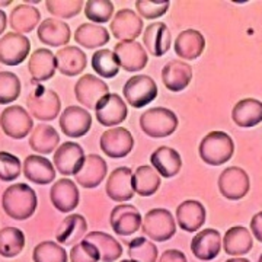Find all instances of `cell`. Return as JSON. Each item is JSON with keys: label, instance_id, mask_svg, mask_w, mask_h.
<instances>
[{"label": "cell", "instance_id": "6da1fadb", "mask_svg": "<svg viewBox=\"0 0 262 262\" xmlns=\"http://www.w3.org/2000/svg\"><path fill=\"white\" fill-rule=\"evenodd\" d=\"M37 194L27 184H13L2 195V207L13 220H27L37 210Z\"/></svg>", "mask_w": 262, "mask_h": 262}, {"label": "cell", "instance_id": "7a4b0ae2", "mask_svg": "<svg viewBox=\"0 0 262 262\" xmlns=\"http://www.w3.org/2000/svg\"><path fill=\"white\" fill-rule=\"evenodd\" d=\"M234 151V143L232 137L225 131H211L200 143L198 153L204 163L210 166L225 165L232 159Z\"/></svg>", "mask_w": 262, "mask_h": 262}, {"label": "cell", "instance_id": "3957f363", "mask_svg": "<svg viewBox=\"0 0 262 262\" xmlns=\"http://www.w3.org/2000/svg\"><path fill=\"white\" fill-rule=\"evenodd\" d=\"M140 127L146 136L151 139H165L178 127V117L173 111L163 106L150 108L140 117Z\"/></svg>", "mask_w": 262, "mask_h": 262}, {"label": "cell", "instance_id": "277c9868", "mask_svg": "<svg viewBox=\"0 0 262 262\" xmlns=\"http://www.w3.org/2000/svg\"><path fill=\"white\" fill-rule=\"evenodd\" d=\"M29 113L39 121H53L61 110L58 95L44 86H37L27 98Z\"/></svg>", "mask_w": 262, "mask_h": 262}, {"label": "cell", "instance_id": "5b68a950", "mask_svg": "<svg viewBox=\"0 0 262 262\" xmlns=\"http://www.w3.org/2000/svg\"><path fill=\"white\" fill-rule=\"evenodd\" d=\"M141 229L155 242H166L177 232V223L166 208H153L143 217Z\"/></svg>", "mask_w": 262, "mask_h": 262}, {"label": "cell", "instance_id": "8992f818", "mask_svg": "<svg viewBox=\"0 0 262 262\" xmlns=\"http://www.w3.org/2000/svg\"><path fill=\"white\" fill-rule=\"evenodd\" d=\"M158 84L155 80L146 75H137L130 77L122 89L125 101L133 108H143L153 102L158 96Z\"/></svg>", "mask_w": 262, "mask_h": 262}, {"label": "cell", "instance_id": "52a82bcc", "mask_svg": "<svg viewBox=\"0 0 262 262\" xmlns=\"http://www.w3.org/2000/svg\"><path fill=\"white\" fill-rule=\"evenodd\" d=\"M0 127L3 133L10 139H25L29 131L34 128V121L29 113L19 106V105H10L0 115Z\"/></svg>", "mask_w": 262, "mask_h": 262}, {"label": "cell", "instance_id": "ba28073f", "mask_svg": "<svg viewBox=\"0 0 262 262\" xmlns=\"http://www.w3.org/2000/svg\"><path fill=\"white\" fill-rule=\"evenodd\" d=\"M75 95L76 99L88 110H96L98 103L110 95V88L102 79L94 75H84L76 82Z\"/></svg>", "mask_w": 262, "mask_h": 262}, {"label": "cell", "instance_id": "9c48e42d", "mask_svg": "<svg viewBox=\"0 0 262 262\" xmlns=\"http://www.w3.org/2000/svg\"><path fill=\"white\" fill-rule=\"evenodd\" d=\"M249 187H251L249 177L242 168L237 166L226 168L219 177V189L222 195L227 200L232 201L242 200L249 192Z\"/></svg>", "mask_w": 262, "mask_h": 262}, {"label": "cell", "instance_id": "30bf717a", "mask_svg": "<svg viewBox=\"0 0 262 262\" xmlns=\"http://www.w3.org/2000/svg\"><path fill=\"white\" fill-rule=\"evenodd\" d=\"M99 144H101V150L108 158L121 159L131 153L134 147V137L127 128L114 127L102 133Z\"/></svg>", "mask_w": 262, "mask_h": 262}, {"label": "cell", "instance_id": "8fae6325", "mask_svg": "<svg viewBox=\"0 0 262 262\" xmlns=\"http://www.w3.org/2000/svg\"><path fill=\"white\" fill-rule=\"evenodd\" d=\"M31 41L28 37L8 32L0 38V63L6 66H18L29 56Z\"/></svg>", "mask_w": 262, "mask_h": 262}, {"label": "cell", "instance_id": "7c38bea8", "mask_svg": "<svg viewBox=\"0 0 262 262\" xmlns=\"http://www.w3.org/2000/svg\"><path fill=\"white\" fill-rule=\"evenodd\" d=\"M84 150L75 141H66L54 151L56 169L64 177L77 175L84 163Z\"/></svg>", "mask_w": 262, "mask_h": 262}, {"label": "cell", "instance_id": "4fadbf2b", "mask_svg": "<svg viewBox=\"0 0 262 262\" xmlns=\"http://www.w3.org/2000/svg\"><path fill=\"white\" fill-rule=\"evenodd\" d=\"M92 127V115L82 106H67L60 115V128L67 137L77 139L88 134Z\"/></svg>", "mask_w": 262, "mask_h": 262}, {"label": "cell", "instance_id": "5bb4252c", "mask_svg": "<svg viewBox=\"0 0 262 262\" xmlns=\"http://www.w3.org/2000/svg\"><path fill=\"white\" fill-rule=\"evenodd\" d=\"M114 53L118 58L120 66L125 72H130V73L143 70L149 61V56L146 50L137 41H121L115 44Z\"/></svg>", "mask_w": 262, "mask_h": 262}, {"label": "cell", "instance_id": "9a60e30c", "mask_svg": "<svg viewBox=\"0 0 262 262\" xmlns=\"http://www.w3.org/2000/svg\"><path fill=\"white\" fill-rule=\"evenodd\" d=\"M110 223L118 236H130L134 234L143 225V217L140 211L131 204H118L114 207Z\"/></svg>", "mask_w": 262, "mask_h": 262}, {"label": "cell", "instance_id": "2e32d148", "mask_svg": "<svg viewBox=\"0 0 262 262\" xmlns=\"http://www.w3.org/2000/svg\"><path fill=\"white\" fill-rule=\"evenodd\" d=\"M96 120L103 127H113L125 121L128 110L122 98L117 94H110L96 106Z\"/></svg>", "mask_w": 262, "mask_h": 262}, {"label": "cell", "instance_id": "e0dca14e", "mask_svg": "<svg viewBox=\"0 0 262 262\" xmlns=\"http://www.w3.org/2000/svg\"><path fill=\"white\" fill-rule=\"evenodd\" d=\"M143 31V20L131 9H121L111 20L113 37L121 41H136Z\"/></svg>", "mask_w": 262, "mask_h": 262}, {"label": "cell", "instance_id": "ac0fdd59", "mask_svg": "<svg viewBox=\"0 0 262 262\" xmlns=\"http://www.w3.org/2000/svg\"><path fill=\"white\" fill-rule=\"evenodd\" d=\"M222 234L214 229L201 230L191 242V251L200 261H213L222 251Z\"/></svg>", "mask_w": 262, "mask_h": 262}, {"label": "cell", "instance_id": "d6986e66", "mask_svg": "<svg viewBox=\"0 0 262 262\" xmlns=\"http://www.w3.org/2000/svg\"><path fill=\"white\" fill-rule=\"evenodd\" d=\"M50 200L53 206L61 213H70L79 206L80 194L72 179H58L50 189Z\"/></svg>", "mask_w": 262, "mask_h": 262}, {"label": "cell", "instance_id": "ffe728a7", "mask_svg": "<svg viewBox=\"0 0 262 262\" xmlns=\"http://www.w3.org/2000/svg\"><path fill=\"white\" fill-rule=\"evenodd\" d=\"M106 194L108 196L117 201L124 203L130 201L134 196V188H133V170L127 166L117 168L111 172L110 178L106 181Z\"/></svg>", "mask_w": 262, "mask_h": 262}, {"label": "cell", "instance_id": "44dd1931", "mask_svg": "<svg viewBox=\"0 0 262 262\" xmlns=\"http://www.w3.org/2000/svg\"><path fill=\"white\" fill-rule=\"evenodd\" d=\"M28 70L32 80L38 83L53 79L57 70L56 54L48 48H38L29 56Z\"/></svg>", "mask_w": 262, "mask_h": 262}, {"label": "cell", "instance_id": "7402d4cb", "mask_svg": "<svg viewBox=\"0 0 262 262\" xmlns=\"http://www.w3.org/2000/svg\"><path fill=\"white\" fill-rule=\"evenodd\" d=\"M206 208L196 200H187L177 207V222L185 232H196L206 223Z\"/></svg>", "mask_w": 262, "mask_h": 262}, {"label": "cell", "instance_id": "603a6c76", "mask_svg": "<svg viewBox=\"0 0 262 262\" xmlns=\"http://www.w3.org/2000/svg\"><path fill=\"white\" fill-rule=\"evenodd\" d=\"M162 80L170 92H181L191 83L192 69L181 60H170L162 69Z\"/></svg>", "mask_w": 262, "mask_h": 262}, {"label": "cell", "instance_id": "cb8c5ba5", "mask_svg": "<svg viewBox=\"0 0 262 262\" xmlns=\"http://www.w3.org/2000/svg\"><path fill=\"white\" fill-rule=\"evenodd\" d=\"M24 175L32 184L47 185L56 178V169L46 158L39 155H29L24 160Z\"/></svg>", "mask_w": 262, "mask_h": 262}, {"label": "cell", "instance_id": "d4e9b609", "mask_svg": "<svg viewBox=\"0 0 262 262\" xmlns=\"http://www.w3.org/2000/svg\"><path fill=\"white\" fill-rule=\"evenodd\" d=\"M143 44L151 56H165L170 48L172 38L166 24L163 22H153L146 28L143 34Z\"/></svg>", "mask_w": 262, "mask_h": 262}, {"label": "cell", "instance_id": "484cf974", "mask_svg": "<svg viewBox=\"0 0 262 262\" xmlns=\"http://www.w3.org/2000/svg\"><path fill=\"white\" fill-rule=\"evenodd\" d=\"M38 39L50 47L66 46L70 41V27L64 20L48 18L44 19L37 31Z\"/></svg>", "mask_w": 262, "mask_h": 262}, {"label": "cell", "instance_id": "4316f807", "mask_svg": "<svg viewBox=\"0 0 262 262\" xmlns=\"http://www.w3.org/2000/svg\"><path fill=\"white\" fill-rule=\"evenodd\" d=\"M151 166L156 169V172L163 178H173L178 175L182 168V159L181 155L175 149L162 146L158 147L150 156Z\"/></svg>", "mask_w": 262, "mask_h": 262}, {"label": "cell", "instance_id": "83f0119b", "mask_svg": "<svg viewBox=\"0 0 262 262\" xmlns=\"http://www.w3.org/2000/svg\"><path fill=\"white\" fill-rule=\"evenodd\" d=\"M108 172L106 162L98 156V155H89L86 159L82 169L76 175V182L83 188H96L102 182Z\"/></svg>", "mask_w": 262, "mask_h": 262}, {"label": "cell", "instance_id": "f1b7e54d", "mask_svg": "<svg viewBox=\"0 0 262 262\" xmlns=\"http://www.w3.org/2000/svg\"><path fill=\"white\" fill-rule=\"evenodd\" d=\"M175 53L184 60H195L206 48V38L196 29H185L175 39Z\"/></svg>", "mask_w": 262, "mask_h": 262}, {"label": "cell", "instance_id": "f546056e", "mask_svg": "<svg viewBox=\"0 0 262 262\" xmlns=\"http://www.w3.org/2000/svg\"><path fill=\"white\" fill-rule=\"evenodd\" d=\"M57 70L64 76L80 75L88 64L86 54L79 47L66 46L56 54Z\"/></svg>", "mask_w": 262, "mask_h": 262}, {"label": "cell", "instance_id": "4dcf8cb0", "mask_svg": "<svg viewBox=\"0 0 262 262\" xmlns=\"http://www.w3.org/2000/svg\"><path fill=\"white\" fill-rule=\"evenodd\" d=\"M223 248L227 255L232 256H244L251 252L253 248V237L251 230L244 226H234L226 232L223 237Z\"/></svg>", "mask_w": 262, "mask_h": 262}, {"label": "cell", "instance_id": "1f68e13d", "mask_svg": "<svg viewBox=\"0 0 262 262\" xmlns=\"http://www.w3.org/2000/svg\"><path fill=\"white\" fill-rule=\"evenodd\" d=\"M88 232V222L82 214H70L60 223L56 233V241L63 245L75 246Z\"/></svg>", "mask_w": 262, "mask_h": 262}, {"label": "cell", "instance_id": "d6a6232c", "mask_svg": "<svg viewBox=\"0 0 262 262\" xmlns=\"http://www.w3.org/2000/svg\"><path fill=\"white\" fill-rule=\"evenodd\" d=\"M232 118L236 125L249 128L262 122V102L253 98H246L236 103L232 111Z\"/></svg>", "mask_w": 262, "mask_h": 262}, {"label": "cell", "instance_id": "836d02e7", "mask_svg": "<svg viewBox=\"0 0 262 262\" xmlns=\"http://www.w3.org/2000/svg\"><path fill=\"white\" fill-rule=\"evenodd\" d=\"M41 20V13L37 8L31 5H18L12 9L9 16V25L16 34H28L37 28Z\"/></svg>", "mask_w": 262, "mask_h": 262}, {"label": "cell", "instance_id": "e575fe53", "mask_svg": "<svg viewBox=\"0 0 262 262\" xmlns=\"http://www.w3.org/2000/svg\"><path fill=\"white\" fill-rule=\"evenodd\" d=\"M84 241L96 246L102 262H114L122 255L121 244L105 232H91L84 236Z\"/></svg>", "mask_w": 262, "mask_h": 262}, {"label": "cell", "instance_id": "d590c367", "mask_svg": "<svg viewBox=\"0 0 262 262\" xmlns=\"http://www.w3.org/2000/svg\"><path fill=\"white\" fill-rule=\"evenodd\" d=\"M60 143V136L54 127L39 124L37 125L31 137H29V146L31 149L41 155H50L53 150H57V146Z\"/></svg>", "mask_w": 262, "mask_h": 262}, {"label": "cell", "instance_id": "8d00e7d4", "mask_svg": "<svg viewBox=\"0 0 262 262\" xmlns=\"http://www.w3.org/2000/svg\"><path fill=\"white\" fill-rule=\"evenodd\" d=\"M160 175L153 166L143 165L133 173V188L134 192L141 196H150L158 192L160 188Z\"/></svg>", "mask_w": 262, "mask_h": 262}, {"label": "cell", "instance_id": "74e56055", "mask_svg": "<svg viewBox=\"0 0 262 262\" xmlns=\"http://www.w3.org/2000/svg\"><path fill=\"white\" fill-rule=\"evenodd\" d=\"M75 41L76 44H80L82 47L94 50V48H99L108 44L110 32L96 24H82L76 29Z\"/></svg>", "mask_w": 262, "mask_h": 262}, {"label": "cell", "instance_id": "f35d334b", "mask_svg": "<svg viewBox=\"0 0 262 262\" xmlns=\"http://www.w3.org/2000/svg\"><path fill=\"white\" fill-rule=\"evenodd\" d=\"M25 246V234L16 227H5L0 230V256L15 258Z\"/></svg>", "mask_w": 262, "mask_h": 262}, {"label": "cell", "instance_id": "ab89813d", "mask_svg": "<svg viewBox=\"0 0 262 262\" xmlns=\"http://www.w3.org/2000/svg\"><path fill=\"white\" fill-rule=\"evenodd\" d=\"M92 67L98 75L103 77V79H111L115 77L120 72V63H118V58L115 56V53L111 50H98L92 56Z\"/></svg>", "mask_w": 262, "mask_h": 262}, {"label": "cell", "instance_id": "60d3db41", "mask_svg": "<svg viewBox=\"0 0 262 262\" xmlns=\"http://www.w3.org/2000/svg\"><path fill=\"white\" fill-rule=\"evenodd\" d=\"M34 262H67V252L61 245L53 241H44L34 248Z\"/></svg>", "mask_w": 262, "mask_h": 262}, {"label": "cell", "instance_id": "b9f144b4", "mask_svg": "<svg viewBox=\"0 0 262 262\" xmlns=\"http://www.w3.org/2000/svg\"><path fill=\"white\" fill-rule=\"evenodd\" d=\"M128 255L136 262H156L158 248L146 237H136L128 244Z\"/></svg>", "mask_w": 262, "mask_h": 262}, {"label": "cell", "instance_id": "7bdbcfd3", "mask_svg": "<svg viewBox=\"0 0 262 262\" xmlns=\"http://www.w3.org/2000/svg\"><path fill=\"white\" fill-rule=\"evenodd\" d=\"M84 15L96 25L105 24L113 18L114 5L110 0H89L84 5Z\"/></svg>", "mask_w": 262, "mask_h": 262}, {"label": "cell", "instance_id": "ee69618b", "mask_svg": "<svg viewBox=\"0 0 262 262\" xmlns=\"http://www.w3.org/2000/svg\"><path fill=\"white\" fill-rule=\"evenodd\" d=\"M20 95V80L12 72H0V105L15 102Z\"/></svg>", "mask_w": 262, "mask_h": 262}, {"label": "cell", "instance_id": "f6af8a7d", "mask_svg": "<svg viewBox=\"0 0 262 262\" xmlns=\"http://www.w3.org/2000/svg\"><path fill=\"white\" fill-rule=\"evenodd\" d=\"M47 10L54 15L57 18L70 19L73 16H77L82 8H83V2L80 0H48L46 2Z\"/></svg>", "mask_w": 262, "mask_h": 262}, {"label": "cell", "instance_id": "bcb514c9", "mask_svg": "<svg viewBox=\"0 0 262 262\" xmlns=\"http://www.w3.org/2000/svg\"><path fill=\"white\" fill-rule=\"evenodd\" d=\"M20 175V160L8 151H0V181L12 182Z\"/></svg>", "mask_w": 262, "mask_h": 262}, {"label": "cell", "instance_id": "7dc6e473", "mask_svg": "<svg viewBox=\"0 0 262 262\" xmlns=\"http://www.w3.org/2000/svg\"><path fill=\"white\" fill-rule=\"evenodd\" d=\"M70 261L72 262H99V252L96 249V246L86 241H82L79 244H76L75 246H72L70 251Z\"/></svg>", "mask_w": 262, "mask_h": 262}, {"label": "cell", "instance_id": "c3c4849f", "mask_svg": "<svg viewBox=\"0 0 262 262\" xmlns=\"http://www.w3.org/2000/svg\"><path fill=\"white\" fill-rule=\"evenodd\" d=\"M169 2H151V0H139L136 9L143 18L158 19L163 16L169 9Z\"/></svg>", "mask_w": 262, "mask_h": 262}, {"label": "cell", "instance_id": "681fc988", "mask_svg": "<svg viewBox=\"0 0 262 262\" xmlns=\"http://www.w3.org/2000/svg\"><path fill=\"white\" fill-rule=\"evenodd\" d=\"M159 262H188L185 253L178 249H168L160 255Z\"/></svg>", "mask_w": 262, "mask_h": 262}, {"label": "cell", "instance_id": "f907efd6", "mask_svg": "<svg viewBox=\"0 0 262 262\" xmlns=\"http://www.w3.org/2000/svg\"><path fill=\"white\" fill-rule=\"evenodd\" d=\"M251 233L255 236V239L262 244V211L256 213L251 220Z\"/></svg>", "mask_w": 262, "mask_h": 262}, {"label": "cell", "instance_id": "816d5d0a", "mask_svg": "<svg viewBox=\"0 0 262 262\" xmlns=\"http://www.w3.org/2000/svg\"><path fill=\"white\" fill-rule=\"evenodd\" d=\"M6 27H8V16L3 10L0 9V35L6 31Z\"/></svg>", "mask_w": 262, "mask_h": 262}, {"label": "cell", "instance_id": "f5cc1de1", "mask_svg": "<svg viewBox=\"0 0 262 262\" xmlns=\"http://www.w3.org/2000/svg\"><path fill=\"white\" fill-rule=\"evenodd\" d=\"M226 262H251L246 258H232V259H227Z\"/></svg>", "mask_w": 262, "mask_h": 262}, {"label": "cell", "instance_id": "db71d44e", "mask_svg": "<svg viewBox=\"0 0 262 262\" xmlns=\"http://www.w3.org/2000/svg\"><path fill=\"white\" fill-rule=\"evenodd\" d=\"M120 262H136V261H133V259H122V261Z\"/></svg>", "mask_w": 262, "mask_h": 262}, {"label": "cell", "instance_id": "11a10c76", "mask_svg": "<svg viewBox=\"0 0 262 262\" xmlns=\"http://www.w3.org/2000/svg\"><path fill=\"white\" fill-rule=\"evenodd\" d=\"M259 262H262V253H261V256H259Z\"/></svg>", "mask_w": 262, "mask_h": 262}]
</instances>
